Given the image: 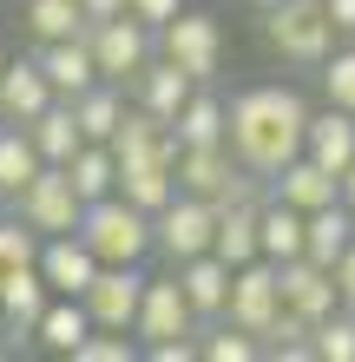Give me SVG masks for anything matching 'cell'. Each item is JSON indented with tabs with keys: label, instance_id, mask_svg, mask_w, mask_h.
Wrapping results in <instances>:
<instances>
[{
	"label": "cell",
	"instance_id": "52a82bcc",
	"mask_svg": "<svg viewBox=\"0 0 355 362\" xmlns=\"http://www.w3.org/2000/svg\"><path fill=\"white\" fill-rule=\"evenodd\" d=\"M211 238H217V204H211V198H191V191H178V198L152 218V250H158L164 264L204 257Z\"/></svg>",
	"mask_w": 355,
	"mask_h": 362
},
{
	"label": "cell",
	"instance_id": "ee69618b",
	"mask_svg": "<svg viewBox=\"0 0 355 362\" xmlns=\"http://www.w3.org/2000/svg\"><path fill=\"white\" fill-rule=\"evenodd\" d=\"M0 211H7V198H0Z\"/></svg>",
	"mask_w": 355,
	"mask_h": 362
},
{
	"label": "cell",
	"instance_id": "d590c367",
	"mask_svg": "<svg viewBox=\"0 0 355 362\" xmlns=\"http://www.w3.org/2000/svg\"><path fill=\"white\" fill-rule=\"evenodd\" d=\"M178 7H184V0H125V13H138L145 27H164V20H172Z\"/></svg>",
	"mask_w": 355,
	"mask_h": 362
},
{
	"label": "cell",
	"instance_id": "ab89813d",
	"mask_svg": "<svg viewBox=\"0 0 355 362\" xmlns=\"http://www.w3.org/2000/svg\"><path fill=\"white\" fill-rule=\"evenodd\" d=\"M79 7H86V27H92V20H112V13H125V0H79Z\"/></svg>",
	"mask_w": 355,
	"mask_h": 362
},
{
	"label": "cell",
	"instance_id": "d4e9b609",
	"mask_svg": "<svg viewBox=\"0 0 355 362\" xmlns=\"http://www.w3.org/2000/svg\"><path fill=\"white\" fill-rule=\"evenodd\" d=\"M172 165L178 158H145V165H119V198H132L138 211H158L178 198V178H172Z\"/></svg>",
	"mask_w": 355,
	"mask_h": 362
},
{
	"label": "cell",
	"instance_id": "e0dca14e",
	"mask_svg": "<svg viewBox=\"0 0 355 362\" xmlns=\"http://www.w3.org/2000/svg\"><path fill=\"white\" fill-rule=\"evenodd\" d=\"M53 105V86H47V73H40V59L33 53H20L0 66V125H27L40 119Z\"/></svg>",
	"mask_w": 355,
	"mask_h": 362
},
{
	"label": "cell",
	"instance_id": "f1b7e54d",
	"mask_svg": "<svg viewBox=\"0 0 355 362\" xmlns=\"http://www.w3.org/2000/svg\"><path fill=\"white\" fill-rule=\"evenodd\" d=\"M20 27H27L33 47H47V40H73V33H86V7H79V0H27Z\"/></svg>",
	"mask_w": 355,
	"mask_h": 362
},
{
	"label": "cell",
	"instance_id": "2e32d148",
	"mask_svg": "<svg viewBox=\"0 0 355 362\" xmlns=\"http://www.w3.org/2000/svg\"><path fill=\"white\" fill-rule=\"evenodd\" d=\"M243 172V165L231 158V145H178V165H172V178H178V191H191V198H224V185H231Z\"/></svg>",
	"mask_w": 355,
	"mask_h": 362
},
{
	"label": "cell",
	"instance_id": "44dd1931",
	"mask_svg": "<svg viewBox=\"0 0 355 362\" xmlns=\"http://www.w3.org/2000/svg\"><path fill=\"white\" fill-rule=\"evenodd\" d=\"M355 244V211L336 198V204H323V211H309L303 218V257L309 264H323V270H336V257Z\"/></svg>",
	"mask_w": 355,
	"mask_h": 362
},
{
	"label": "cell",
	"instance_id": "d6986e66",
	"mask_svg": "<svg viewBox=\"0 0 355 362\" xmlns=\"http://www.w3.org/2000/svg\"><path fill=\"white\" fill-rule=\"evenodd\" d=\"M270 198H283V204H296L303 218H309V211H323V204H336L342 191H336V172H323V165L309 158V152H296V158H289V165H283L277 178H270Z\"/></svg>",
	"mask_w": 355,
	"mask_h": 362
},
{
	"label": "cell",
	"instance_id": "4316f807",
	"mask_svg": "<svg viewBox=\"0 0 355 362\" xmlns=\"http://www.w3.org/2000/svg\"><path fill=\"white\" fill-rule=\"evenodd\" d=\"M73 105V119H79V132L86 139H99V145H112V132H119V119H125V86H112V79H99V86H86L79 99H66Z\"/></svg>",
	"mask_w": 355,
	"mask_h": 362
},
{
	"label": "cell",
	"instance_id": "f35d334b",
	"mask_svg": "<svg viewBox=\"0 0 355 362\" xmlns=\"http://www.w3.org/2000/svg\"><path fill=\"white\" fill-rule=\"evenodd\" d=\"M323 7H329V20H336V33L355 40V0H323Z\"/></svg>",
	"mask_w": 355,
	"mask_h": 362
},
{
	"label": "cell",
	"instance_id": "60d3db41",
	"mask_svg": "<svg viewBox=\"0 0 355 362\" xmlns=\"http://www.w3.org/2000/svg\"><path fill=\"white\" fill-rule=\"evenodd\" d=\"M336 191H342V204H349V211H355V158H349V165H342V178H336Z\"/></svg>",
	"mask_w": 355,
	"mask_h": 362
},
{
	"label": "cell",
	"instance_id": "30bf717a",
	"mask_svg": "<svg viewBox=\"0 0 355 362\" xmlns=\"http://www.w3.org/2000/svg\"><path fill=\"white\" fill-rule=\"evenodd\" d=\"M138 296H145V270H138V264H99V276L86 284L79 303H86L92 329H132Z\"/></svg>",
	"mask_w": 355,
	"mask_h": 362
},
{
	"label": "cell",
	"instance_id": "7402d4cb",
	"mask_svg": "<svg viewBox=\"0 0 355 362\" xmlns=\"http://www.w3.org/2000/svg\"><path fill=\"white\" fill-rule=\"evenodd\" d=\"M224 119H231V99H224L217 79H211V86H191V99H184L178 119H172V132H178V145H217Z\"/></svg>",
	"mask_w": 355,
	"mask_h": 362
},
{
	"label": "cell",
	"instance_id": "3957f363",
	"mask_svg": "<svg viewBox=\"0 0 355 362\" xmlns=\"http://www.w3.org/2000/svg\"><path fill=\"white\" fill-rule=\"evenodd\" d=\"M263 40L289 66H323L342 33H336V20H329L323 0H277V7H263Z\"/></svg>",
	"mask_w": 355,
	"mask_h": 362
},
{
	"label": "cell",
	"instance_id": "9c48e42d",
	"mask_svg": "<svg viewBox=\"0 0 355 362\" xmlns=\"http://www.w3.org/2000/svg\"><path fill=\"white\" fill-rule=\"evenodd\" d=\"M132 336H138V349L172 343V336H204V329H198V316H191V303H184V290H178V270H172V276H145V296H138Z\"/></svg>",
	"mask_w": 355,
	"mask_h": 362
},
{
	"label": "cell",
	"instance_id": "277c9868",
	"mask_svg": "<svg viewBox=\"0 0 355 362\" xmlns=\"http://www.w3.org/2000/svg\"><path fill=\"white\" fill-rule=\"evenodd\" d=\"M20 224H33L40 238H59V230H79V218H86V198L73 191V172L66 165H40V172L27 178V191L7 204Z\"/></svg>",
	"mask_w": 355,
	"mask_h": 362
},
{
	"label": "cell",
	"instance_id": "484cf974",
	"mask_svg": "<svg viewBox=\"0 0 355 362\" xmlns=\"http://www.w3.org/2000/svg\"><path fill=\"white\" fill-rule=\"evenodd\" d=\"M257 211L263 204H217V238H211V250L224 264H250V257H263V238H257Z\"/></svg>",
	"mask_w": 355,
	"mask_h": 362
},
{
	"label": "cell",
	"instance_id": "8992f818",
	"mask_svg": "<svg viewBox=\"0 0 355 362\" xmlns=\"http://www.w3.org/2000/svg\"><path fill=\"white\" fill-rule=\"evenodd\" d=\"M86 47L99 59V79L125 86V79L158 53V27H145L138 13H112V20H92V27H86Z\"/></svg>",
	"mask_w": 355,
	"mask_h": 362
},
{
	"label": "cell",
	"instance_id": "cb8c5ba5",
	"mask_svg": "<svg viewBox=\"0 0 355 362\" xmlns=\"http://www.w3.org/2000/svg\"><path fill=\"white\" fill-rule=\"evenodd\" d=\"M86 336H92V316H86V303H79V296H53V303L40 310V329H33V343H40V349L73 356Z\"/></svg>",
	"mask_w": 355,
	"mask_h": 362
},
{
	"label": "cell",
	"instance_id": "7c38bea8",
	"mask_svg": "<svg viewBox=\"0 0 355 362\" xmlns=\"http://www.w3.org/2000/svg\"><path fill=\"white\" fill-rule=\"evenodd\" d=\"M33 270L47 276L53 296H86V284L99 276V257H92V244L79 238V230H59V238H40Z\"/></svg>",
	"mask_w": 355,
	"mask_h": 362
},
{
	"label": "cell",
	"instance_id": "8fae6325",
	"mask_svg": "<svg viewBox=\"0 0 355 362\" xmlns=\"http://www.w3.org/2000/svg\"><path fill=\"white\" fill-rule=\"evenodd\" d=\"M47 303H53V290H47V276H40L33 264L0 284V343H7L13 356L33 349V329H40V310Z\"/></svg>",
	"mask_w": 355,
	"mask_h": 362
},
{
	"label": "cell",
	"instance_id": "603a6c76",
	"mask_svg": "<svg viewBox=\"0 0 355 362\" xmlns=\"http://www.w3.org/2000/svg\"><path fill=\"white\" fill-rule=\"evenodd\" d=\"M27 139H33V152L47 165H73V152L86 145V132H79V119H73L66 99H53L40 119H27Z\"/></svg>",
	"mask_w": 355,
	"mask_h": 362
},
{
	"label": "cell",
	"instance_id": "4fadbf2b",
	"mask_svg": "<svg viewBox=\"0 0 355 362\" xmlns=\"http://www.w3.org/2000/svg\"><path fill=\"white\" fill-rule=\"evenodd\" d=\"M172 270H178V290H184V303H191L198 329L224 323V303H231V264H224L217 250H204V257H184Z\"/></svg>",
	"mask_w": 355,
	"mask_h": 362
},
{
	"label": "cell",
	"instance_id": "1f68e13d",
	"mask_svg": "<svg viewBox=\"0 0 355 362\" xmlns=\"http://www.w3.org/2000/svg\"><path fill=\"white\" fill-rule=\"evenodd\" d=\"M33 257H40V230L20 224L13 211H0V284H7L13 270H27Z\"/></svg>",
	"mask_w": 355,
	"mask_h": 362
},
{
	"label": "cell",
	"instance_id": "ffe728a7",
	"mask_svg": "<svg viewBox=\"0 0 355 362\" xmlns=\"http://www.w3.org/2000/svg\"><path fill=\"white\" fill-rule=\"evenodd\" d=\"M303 152L323 165V172L342 178V165L355 158V112H342V105H323V112H309L303 125Z\"/></svg>",
	"mask_w": 355,
	"mask_h": 362
},
{
	"label": "cell",
	"instance_id": "83f0119b",
	"mask_svg": "<svg viewBox=\"0 0 355 362\" xmlns=\"http://www.w3.org/2000/svg\"><path fill=\"white\" fill-rule=\"evenodd\" d=\"M257 238H263V257H270V264L303 257V211L283 204V198H263V211H257Z\"/></svg>",
	"mask_w": 355,
	"mask_h": 362
},
{
	"label": "cell",
	"instance_id": "4dcf8cb0",
	"mask_svg": "<svg viewBox=\"0 0 355 362\" xmlns=\"http://www.w3.org/2000/svg\"><path fill=\"white\" fill-rule=\"evenodd\" d=\"M40 165H47V158H40L33 152V139H27V125H0V198H20V191H27V178L40 172Z\"/></svg>",
	"mask_w": 355,
	"mask_h": 362
},
{
	"label": "cell",
	"instance_id": "e575fe53",
	"mask_svg": "<svg viewBox=\"0 0 355 362\" xmlns=\"http://www.w3.org/2000/svg\"><path fill=\"white\" fill-rule=\"evenodd\" d=\"M316 362H355V310H329L316 323Z\"/></svg>",
	"mask_w": 355,
	"mask_h": 362
},
{
	"label": "cell",
	"instance_id": "d6a6232c",
	"mask_svg": "<svg viewBox=\"0 0 355 362\" xmlns=\"http://www.w3.org/2000/svg\"><path fill=\"white\" fill-rule=\"evenodd\" d=\"M198 356L204 362H257L263 343L250 329H237V323H211V329H204V343H198Z\"/></svg>",
	"mask_w": 355,
	"mask_h": 362
},
{
	"label": "cell",
	"instance_id": "9a60e30c",
	"mask_svg": "<svg viewBox=\"0 0 355 362\" xmlns=\"http://www.w3.org/2000/svg\"><path fill=\"white\" fill-rule=\"evenodd\" d=\"M191 86H198L191 73H178L172 59H158V53H152L132 79H125V99H132V105H145V112H158L164 125H172V119H178V105L191 99Z\"/></svg>",
	"mask_w": 355,
	"mask_h": 362
},
{
	"label": "cell",
	"instance_id": "74e56055",
	"mask_svg": "<svg viewBox=\"0 0 355 362\" xmlns=\"http://www.w3.org/2000/svg\"><path fill=\"white\" fill-rule=\"evenodd\" d=\"M336 296H342V310H355V244L336 257Z\"/></svg>",
	"mask_w": 355,
	"mask_h": 362
},
{
	"label": "cell",
	"instance_id": "7a4b0ae2",
	"mask_svg": "<svg viewBox=\"0 0 355 362\" xmlns=\"http://www.w3.org/2000/svg\"><path fill=\"white\" fill-rule=\"evenodd\" d=\"M79 238L92 244L99 264H145L152 257V211H138L132 198H92L79 218Z\"/></svg>",
	"mask_w": 355,
	"mask_h": 362
},
{
	"label": "cell",
	"instance_id": "ac0fdd59",
	"mask_svg": "<svg viewBox=\"0 0 355 362\" xmlns=\"http://www.w3.org/2000/svg\"><path fill=\"white\" fill-rule=\"evenodd\" d=\"M283 270V303L289 310H303L309 323H323L329 310H342V296H336V270H323V264H309V257H289L277 264Z\"/></svg>",
	"mask_w": 355,
	"mask_h": 362
},
{
	"label": "cell",
	"instance_id": "5b68a950",
	"mask_svg": "<svg viewBox=\"0 0 355 362\" xmlns=\"http://www.w3.org/2000/svg\"><path fill=\"white\" fill-rule=\"evenodd\" d=\"M158 59H172L178 73H191L198 86H211V79L224 73V27L211 13H172L158 27Z\"/></svg>",
	"mask_w": 355,
	"mask_h": 362
},
{
	"label": "cell",
	"instance_id": "6da1fadb",
	"mask_svg": "<svg viewBox=\"0 0 355 362\" xmlns=\"http://www.w3.org/2000/svg\"><path fill=\"white\" fill-rule=\"evenodd\" d=\"M303 125H309V105H303L296 86H243V93H231L224 145H231V158L243 172L277 178L303 152Z\"/></svg>",
	"mask_w": 355,
	"mask_h": 362
},
{
	"label": "cell",
	"instance_id": "8d00e7d4",
	"mask_svg": "<svg viewBox=\"0 0 355 362\" xmlns=\"http://www.w3.org/2000/svg\"><path fill=\"white\" fill-rule=\"evenodd\" d=\"M138 356H152V362H191L198 356V336H172V343H152V349H138Z\"/></svg>",
	"mask_w": 355,
	"mask_h": 362
},
{
	"label": "cell",
	"instance_id": "836d02e7",
	"mask_svg": "<svg viewBox=\"0 0 355 362\" xmlns=\"http://www.w3.org/2000/svg\"><path fill=\"white\" fill-rule=\"evenodd\" d=\"M316 79H323V99H329V105L355 112V47H336V53L316 66Z\"/></svg>",
	"mask_w": 355,
	"mask_h": 362
},
{
	"label": "cell",
	"instance_id": "f546056e",
	"mask_svg": "<svg viewBox=\"0 0 355 362\" xmlns=\"http://www.w3.org/2000/svg\"><path fill=\"white\" fill-rule=\"evenodd\" d=\"M66 172H73V191H79L86 204H92V198H112V191H119V158H112V145H99V139L79 145Z\"/></svg>",
	"mask_w": 355,
	"mask_h": 362
},
{
	"label": "cell",
	"instance_id": "b9f144b4",
	"mask_svg": "<svg viewBox=\"0 0 355 362\" xmlns=\"http://www.w3.org/2000/svg\"><path fill=\"white\" fill-rule=\"evenodd\" d=\"M250 7H257V13H263V7H277V0H250Z\"/></svg>",
	"mask_w": 355,
	"mask_h": 362
},
{
	"label": "cell",
	"instance_id": "ba28073f",
	"mask_svg": "<svg viewBox=\"0 0 355 362\" xmlns=\"http://www.w3.org/2000/svg\"><path fill=\"white\" fill-rule=\"evenodd\" d=\"M277 310H283V270L270 264V257L237 264V270H231V303H224V323L263 336L270 323H277Z\"/></svg>",
	"mask_w": 355,
	"mask_h": 362
},
{
	"label": "cell",
	"instance_id": "7bdbcfd3",
	"mask_svg": "<svg viewBox=\"0 0 355 362\" xmlns=\"http://www.w3.org/2000/svg\"><path fill=\"white\" fill-rule=\"evenodd\" d=\"M0 66H7V53H0Z\"/></svg>",
	"mask_w": 355,
	"mask_h": 362
},
{
	"label": "cell",
	"instance_id": "5bb4252c",
	"mask_svg": "<svg viewBox=\"0 0 355 362\" xmlns=\"http://www.w3.org/2000/svg\"><path fill=\"white\" fill-rule=\"evenodd\" d=\"M33 59H40V73H47L53 99H79L86 86H99V59H92V47H86V33L47 40V47H33Z\"/></svg>",
	"mask_w": 355,
	"mask_h": 362
}]
</instances>
